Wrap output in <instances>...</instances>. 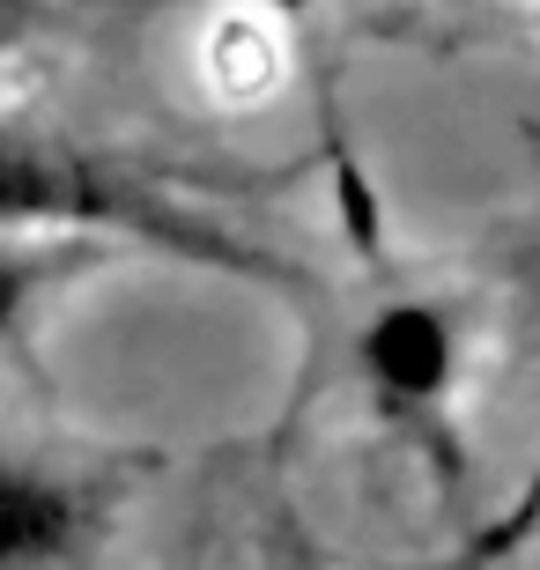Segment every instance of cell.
Masks as SVG:
<instances>
[{
  "label": "cell",
  "instance_id": "cell-1",
  "mask_svg": "<svg viewBox=\"0 0 540 570\" xmlns=\"http://www.w3.org/2000/svg\"><path fill=\"white\" fill-rule=\"evenodd\" d=\"M82 541V497L60 474L0 460V570H45Z\"/></svg>",
  "mask_w": 540,
  "mask_h": 570
},
{
  "label": "cell",
  "instance_id": "cell-2",
  "mask_svg": "<svg viewBox=\"0 0 540 570\" xmlns=\"http://www.w3.org/2000/svg\"><path fill=\"white\" fill-rule=\"evenodd\" d=\"M363 356H371V371L393 393H408V401H430L436 385L452 379V334H444V318L422 312V304H400V312H385L371 326V341H363Z\"/></svg>",
  "mask_w": 540,
  "mask_h": 570
},
{
  "label": "cell",
  "instance_id": "cell-3",
  "mask_svg": "<svg viewBox=\"0 0 540 570\" xmlns=\"http://www.w3.org/2000/svg\"><path fill=\"white\" fill-rule=\"evenodd\" d=\"M60 208H97V193H89L75 170L45 164L38 148L0 141V223H22V215H60Z\"/></svg>",
  "mask_w": 540,
  "mask_h": 570
},
{
  "label": "cell",
  "instance_id": "cell-4",
  "mask_svg": "<svg viewBox=\"0 0 540 570\" xmlns=\"http://www.w3.org/2000/svg\"><path fill=\"white\" fill-rule=\"evenodd\" d=\"M30 289H38V275H30V259L0 253V341L22 326V304H30Z\"/></svg>",
  "mask_w": 540,
  "mask_h": 570
},
{
  "label": "cell",
  "instance_id": "cell-5",
  "mask_svg": "<svg viewBox=\"0 0 540 570\" xmlns=\"http://www.w3.org/2000/svg\"><path fill=\"white\" fill-rule=\"evenodd\" d=\"M341 208H348L355 245H371V237H377V215H371V193H363V178H341Z\"/></svg>",
  "mask_w": 540,
  "mask_h": 570
}]
</instances>
